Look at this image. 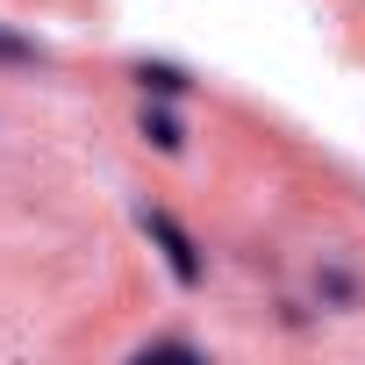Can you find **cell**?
<instances>
[{
	"label": "cell",
	"instance_id": "1",
	"mask_svg": "<svg viewBox=\"0 0 365 365\" xmlns=\"http://www.w3.org/2000/svg\"><path fill=\"white\" fill-rule=\"evenodd\" d=\"M143 237L165 251V265H172V279H179V287H201V244L179 230L165 208H143Z\"/></svg>",
	"mask_w": 365,
	"mask_h": 365
},
{
	"label": "cell",
	"instance_id": "2",
	"mask_svg": "<svg viewBox=\"0 0 365 365\" xmlns=\"http://www.w3.org/2000/svg\"><path fill=\"white\" fill-rule=\"evenodd\" d=\"M143 136H150L158 150H179V143H187V129H179L172 108H143Z\"/></svg>",
	"mask_w": 365,
	"mask_h": 365
},
{
	"label": "cell",
	"instance_id": "3",
	"mask_svg": "<svg viewBox=\"0 0 365 365\" xmlns=\"http://www.w3.org/2000/svg\"><path fill=\"white\" fill-rule=\"evenodd\" d=\"M136 79L150 93H187V72H179V65H136Z\"/></svg>",
	"mask_w": 365,
	"mask_h": 365
},
{
	"label": "cell",
	"instance_id": "4",
	"mask_svg": "<svg viewBox=\"0 0 365 365\" xmlns=\"http://www.w3.org/2000/svg\"><path fill=\"white\" fill-rule=\"evenodd\" d=\"M0 65H36V43H22V36H0Z\"/></svg>",
	"mask_w": 365,
	"mask_h": 365
},
{
	"label": "cell",
	"instance_id": "5",
	"mask_svg": "<svg viewBox=\"0 0 365 365\" xmlns=\"http://www.w3.org/2000/svg\"><path fill=\"white\" fill-rule=\"evenodd\" d=\"M143 358H201L194 344H143Z\"/></svg>",
	"mask_w": 365,
	"mask_h": 365
}]
</instances>
